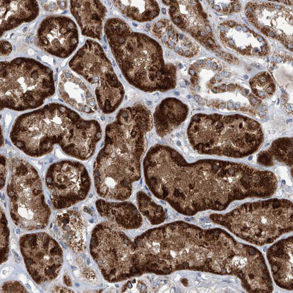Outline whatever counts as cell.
Segmentation results:
<instances>
[{
	"instance_id": "d590c367",
	"label": "cell",
	"mask_w": 293,
	"mask_h": 293,
	"mask_svg": "<svg viewBox=\"0 0 293 293\" xmlns=\"http://www.w3.org/2000/svg\"><path fill=\"white\" fill-rule=\"evenodd\" d=\"M250 102H251L253 105H258V104L261 102L260 100H259L258 99H256V97L252 96H250Z\"/></svg>"
},
{
	"instance_id": "8fae6325",
	"label": "cell",
	"mask_w": 293,
	"mask_h": 293,
	"mask_svg": "<svg viewBox=\"0 0 293 293\" xmlns=\"http://www.w3.org/2000/svg\"><path fill=\"white\" fill-rule=\"evenodd\" d=\"M20 246L27 271L38 285L56 279L63 263V253L50 235L38 233L23 235Z\"/></svg>"
},
{
	"instance_id": "7dc6e473",
	"label": "cell",
	"mask_w": 293,
	"mask_h": 293,
	"mask_svg": "<svg viewBox=\"0 0 293 293\" xmlns=\"http://www.w3.org/2000/svg\"><path fill=\"white\" fill-rule=\"evenodd\" d=\"M226 88H227V85H221V89H222L223 90H225L226 89Z\"/></svg>"
},
{
	"instance_id": "277c9868",
	"label": "cell",
	"mask_w": 293,
	"mask_h": 293,
	"mask_svg": "<svg viewBox=\"0 0 293 293\" xmlns=\"http://www.w3.org/2000/svg\"><path fill=\"white\" fill-rule=\"evenodd\" d=\"M105 32L110 47L126 81L145 92L175 88L176 69L166 63L161 45L145 33L137 32L123 20L110 18Z\"/></svg>"
},
{
	"instance_id": "ba28073f",
	"label": "cell",
	"mask_w": 293,
	"mask_h": 293,
	"mask_svg": "<svg viewBox=\"0 0 293 293\" xmlns=\"http://www.w3.org/2000/svg\"><path fill=\"white\" fill-rule=\"evenodd\" d=\"M69 66L93 87L97 105L104 114L117 111L123 102L124 88L99 43L88 39L70 60Z\"/></svg>"
},
{
	"instance_id": "ab89813d",
	"label": "cell",
	"mask_w": 293,
	"mask_h": 293,
	"mask_svg": "<svg viewBox=\"0 0 293 293\" xmlns=\"http://www.w3.org/2000/svg\"><path fill=\"white\" fill-rule=\"evenodd\" d=\"M233 107H234V103H233V102H229L228 103V109H231L233 108Z\"/></svg>"
},
{
	"instance_id": "603a6c76",
	"label": "cell",
	"mask_w": 293,
	"mask_h": 293,
	"mask_svg": "<svg viewBox=\"0 0 293 293\" xmlns=\"http://www.w3.org/2000/svg\"><path fill=\"white\" fill-rule=\"evenodd\" d=\"M137 205L140 213L148 219L152 225H158L164 221L163 207L158 205L145 192L137 194Z\"/></svg>"
},
{
	"instance_id": "ac0fdd59",
	"label": "cell",
	"mask_w": 293,
	"mask_h": 293,
	"mask_svg": "<svg viewBox=\"0 0 293 293\" xmlns=\"http://www.w3.org/2000/svg\"><path fill=\"white\" fill-rule=\"evenodd\" d=\"M189 113L188 106L175 97H168L155 108L153 123L155 131L161 137L172 133L186 119Z\"/></svg>"
},
{
	"instance_id": "44dd1931",
	"label": "cell",
	"mask_w": 293,
	"mask_h": 293,
	"mask_svg": "<svg viewBox=\"0 0 293 293\" xmlns=\"http://www.w3.org/2000/svg\"><path fill=\"white\" fill-rule=\"evenodd\" d=\"M57 227L61 236L73 252L83 251L86 230L83 217L75 210H63L57 215Z\"/></svg>"
},
{
	"instance_id": "d6a6232c",
	"label": "cell",
	"mask_w": 293,
	"mask_h": 293,
	"mask_svg": "<svg viewBox=\"0 0 293 293\" xmlns=\"http://www.w3.org/2000/svg\"><path fill=\"white\" fill-rule=\"evenodd\" d=\"M54 293H73L71 290L63 288H56Z\"/></svg>"
},
{
	"instance_id": "d4e9b609",
	"label": "cell",
	"mask_w": 293,
	"mask_h": 293,
	"mask_svg": "<svg viewBox=\"0 0 293 293\" xmlns=\"http://www.w3.org/2000/svg\"><path fill=\"white\" fill-rule=\"evenodd\" d=\"M266 152L269 160L273 156L279 158L284 161L292 163L293 158V138H282L277 139L273 143L270 148Z\"/></svg>"
},
{
	"instance_id": "ee69618b",
	"label": "cell",
	"mask_w": 293,
	"mask_h": 293,
	"mask_svg": "<svg viewBox=\"0 0 293 293\" xmlns=\"http://www.w3.org/2000/svg\"><path fill=\"white\" fill-rule=\"evenodd\" d=\"M215 78L216 81L220 82L221 81V76H220L219 75H216L215 76Z\"/></svg>"
},
{
	"instance_id": "9a60e30c",
	"label": "cell",
	"mask_w": 293,
	"mask_h": 293,
	"mask_svg": "<svg viewBox=\"0 0 293 293\" xmlns=\"http://www.w3.org/2000/svg\"><path fill=\"white\" fill-rule=\"evenodd\" d=\"M59 91L64 102L76 111L91 114L97 110L96 100L84 82L68 70L61 72Z\"/></svg>"
},
{
	"instance_id": "5b68a950",
	"label": "cell",
	"mask_w": 293,
	"mask_h": 293,
	"mask_svg": "<svg viewBox=\"0 0 293 293\" xmlns=\"http://www.w3.org/2000/svg\"><path fill=\"white\" fill-rule=\"evenodd\" d=\"M187 136L192 147L198 153L233 158L254 153L264 142L259 122L239 115H195Z\"/></svg>"
},
{
	"instance_id": "5bb4252c",
	"label": "cell",
	"mask_w": 293,
	"mask_h": 293,
	"mask_svg": "<svg viewBox=\"0 0 293 293\" xmlns=\"http://www.w3.org/2000/svg\"><path fill=\"white\" fill-rule=\"evenodd\" d=\"M162 1L170 6V17L176 27L189 33L206 48L215 50L212 29L199 1Z\"/></svg>"
},
{
	"instance_id": "f546056e",
	"label": "cell",
	"mask_w": 293,
	"mask_h": 293,
	"mask_svg": "<svg viewBox=\"0 0 293 293\" xmlns=\"http://www.w3.org/2000/svg\"><path fill=\"white\" fill-rule=\"evenodd\" d=\"M13 51L12 45L7 41L2 40L1 41V56H7Z\"/></svg>"
},
{
	"instance_id": "f6af8a7d",
	"label": "cell",
	"mask_w": 293,
	"mask_h": 293,
	"mask_svg": "<svg viewBox=\"0 0 293 293\" xmlns=\"http://www.w3.org/2000/svg\"><path fill=\"white\" fill-rule=\"evenodd\" d=\"M235 108L237 110H239L240 108V105L239 102L236 103V105H235Z\"/></svg>"
},
{
	"instance_id": "60d3db41",
	"label": "cell",
	"mask_w": 293,
	"mask_h": 293,
	"mask_svg": "<svg viewBox=\"0 0 293 293\" xmlns=\"http://www.w3.org/2000/svg\"><path fill=\"white\" fill-rule=\"evenodd\" d=\"M287 5H293V1H281Z\"/></svg>"
},
{
	"instance_id": "3957f363",
	"label": "cell",
	"mask_w": 293,
	"mask_h": 293,
	"mask_svg": "<svg viewBox=\"0 0 293 293\" xmlns=\"http://www.w3.org/2000/svg\"><path fill=\"white\" fill-rule=\"evenodd\" d=\"M102 137L99 121L85 120L57 103L20 116L10 134L13 144L30 157L44 156L59 146L66 155L82 161L92 157Z\"/></svg>"
},
{
	"instance_id": "1f68e13d",
	"label": "cell",
	"mask_w": 293,
	"mask_h": 293,
	"mask_svg": "<svg viewBox=\"0 0 293 293\" xmlns=\"http://www.w3.org/2000/svg\"><path fill=\"white\" fill-rule=\"evenodd\" d=\"M63 282L66 286L71 287L72 286V281L68 274H65L63 276Z\"/></svg>"
},
{
	"instance_id": "f907efd6",
	"label": "cell",
	"mask_w": 293,
	"mask_h": 293,
	"mask_svg": "<svg viewBox=\"0 0 293 293\" xmlns=\"http://www.w3.org/2000/svg\"><path fill=\"white\" fill-rule=\"evenodd\" d=\"M244 78H245V79H248V75H245V76H244Z\"/></svg>"
},
{
	"instance_id": "2e32d148",
	"label": "cell",
	"mask_w": 293,
	"mask_h": 293,
	"mask_svg": "<svg viewBox=\"0 0 293 293\" xmlns=\"http://www.w3.org/2000/svg\"><path fill=\"white\" fill-rule=\"evenodd\" d=\"M70 9L82 34L100 41L107 9L100 1H71Z\"/></svg>"
},
{
	"instance_id": "4316f807",
	"label": "cell",
	"mask_w": 293,
	"mask_h": 293,
	"mask_svg": "<svg viewBox=\"0 0 293 293\" xmlns=\"http://www.w3.org/2000/svg\"><path fill=\"white\" fill-rule=\"evenodd\" d=\"M1 293H27V291L20 283L10 281L3 284L1 288Z\"/></svg>"
},
{
	"instance_id": "b9f144b4",
	"label": "cell",
	"mask_w": 293,
	"mask_h": 293,
	"mask_svg": "<svg viewBox=\"0 0 293 293\" xmlns=\"http://www.w3.org/2000/svg\"><path fill=\"white\" fill-rule=\"evenodd\" d=\"M234 88V86L233 84L229 85L228 86V90H233Z\"/></svg>"
},
{
	"instance_id": "f35d334b",
	"label": "cell",
	"mask_w": 293,
	"mask_h": 293,
	"mask_svg": "<svg viewBox=\"0 0 293 293\" xmlns=\"http://www.w3.org/2000/svg\"><path fill=\"white\" fill-rule=\"evenodd\" d=\"M273 60L275 61L276 63H280L283 62V59L282 57H277L275 58V59H274V60H273Z\"/></svg>"
},
{
	"instance_id": "d6986e66",
	"label": "cell",
	"mask_w": 293,
	"mask_h": 293,
	"mask_svg": "<svg viewBox=\"0 0 293 293\" xmlns=\"http://www.w3.org/2000/svg\"><path fill=\"white\" fill-rule=\"evenodd\" d=\"M96 206L100 216L119 228L135 230L143 224L141 213L132 203H113L99 200L96 201Z\"/></svg>"
},
{
	"instance_id": "7bdbcfd3",
	"label": "cell",
	"mask_w": 293,
	"mask_h": 293,
	"mask_svg": "<svg viewBox=\"0 0 293 293\" xmlns=\"http://www.w3.org/2000/svg\"><path fill=\"white\" fill-rule=\"evenodd\" d=\"M242 30L243 32H248L249 29L246 26H243L242 27Z\"/></svg>"
},
{
	"instance_id": "9c48e42d",
	"label": "cell",
	"mask_w": 293,
	"mask_h": 293,
	"mask_svg": "<svg viewBox=\"0 0 293 293\" xmlns=\"http://www.w3.org/2000/svg\"><path fill=\"white\" fill-rule=\"evenodd\" d=\"M89 248L91 257L108 282L138 276L134 242L117 226L108 222L97 225L91 234Z\"/></svg>"
},
{
	"instance_id": "74e56055",
	"label": "cell",
	"mask_w": 293,
	"mask_h": 293,
	"mask_svg": "<svg viewBox=\"0 0 293 293\" xmlns=\"http://www.w3.org/2000/svg\"><path fill=\"white\" fill-rule=\"evenodd\" d=\"M210 68H211V69L213 70V71H216V70H217L218 69V64L216 63V62H212L211 65H210Z\"/></svg>"
},
{
	"instance_id": "f5cc1de1",
	"label": "cell",
	"mask_w": 293,
	"mask_h": 293,
	"mask_svg": "<svg viewBox=\"0 0 293 293\" xmlns=\"http://www.w3.org/2000/svg\"><path fill=\"white\" fill-rule=\"evenodd\" d=\"M252 159V156H250V157L249 158V160H251Z\"/></svg>"
},
{
	"instance_id": "836d02e7",
	"label": "cell",
	"mask_w": 293,
	"mask_h": 293,
	"mask_svg": "<svg viewBox=\"0 0 293 293\" xmlns=\"http://www.w3.org/2000/svg\"><path fill=\"white\" fill-rule=\"evenodd\" d=\"M245 264V261L243 260V259H237L236 260H235V264H236L237 266L242 267Z\"/></svg>"
},
{
	"instance_id": "816d5d0a",
	"label": "cell",
	"mask_w": 293,
	"mask_h": 293,
	"mask_svg": "<svg viewBox=\"0 0 293 293\" xmlns=\"http://www.w3.org/2000/svg\"><path fill=\"white\" fill-rule=\"evenodd\" d=\"M162 11L163 12L164 14H166V12H165V9H163V10H162Z\"/></svg>"
},
{
	"instance_id": "f1b7e54d",
	"label": "cell",
	"mask_w": 293,
	"mask_h": 293,
	"mask_svg": "<svg viewBox=\"0 0 293 293\" xmlns=\"http://www.w3.org/2000/svg\"><path fill=\"white\" fill-rule=\"evenodd\" d=\"M7 166H6V159L4 156H1V189L4 188L7 176Z\"/></svg>"
},
{
	"instance_id": "4fadbf2b",
	"label": "cell",
	"mask_w": 293,
	"mask_h": 293,
	"mask_svg": "<svg viewBox=\"0 0 293 293\" xmlns=\"http://www.w3.org/2000/svg\"><path fill=\"white\" fill-rule=\"evenodd\" d=\"M36 44L52 56L65 59L79 44L78 27L71 18L51 15L42 21L36 33Z\"/></svg>"
},
{
	"instance_id": "c3c4849f",
	"label": "cell",
	"mask_w": 293,
	"mask_h": 293,
	"mask_svg": "<svg viewBox=\"0 0 293 293\" xmlns=\"http://www.w3.org/2000/svg\"><path fill=\"white\" fill-rule=\"evenodd\" d=\"M219 108H220V109H221V110L225 109V105H224V104H223V105H220Z\"/></svg>"
},
{
	"instance_id": "e575fe53",
	"label": "cell",
	"mask_w": 293,
	"mask_h": 293,
	"mask_svg": "<svg viewBox=\"0 0 293 293\" xmlns=\"http://www.w3.org/2000/svg\"><path fill=\"white\" fill-rule=\"evenodd\" d=\"M221 292L222 293H234L236 291L234 289L231 288V287H226V288H223L221 290Z\"/></svg>"
},
{
	"instance_id": "7402d4cb",
	"label": "cell",
	"mask_w": 293,
	"mask_h": 293,
	"mask_svg": "<svg viewBox=\"0 0 293 293\" xmlns=\"http://www.w3.org/2000/svg\"><path fill=\"white\" fill-rule=\"evenodd\" d=\"M125 17L139 23L148 22L160 14L156 1H112Z\"/></svg>"
},
{
	"instance_id": "bcb514c9",
	"label": "cell",
	"mask_w": 293,
	"mask_h": 293,
	"mask_svg": "<svg viewBox=\"0 0 293 293\" xmlns=\"http://www.w3.org/2000/svg\"><path fill=\"white\" fill-rule=\"evenodd\" d=\"M212 92L214 93H216L218 92V88L217 87H215L212 88Z\"/></svg>"
},
{
	"instance_id": "7c38bea8",
	"label": "cell",
	"mask_w": 293,
	"mask_h": 293,
	"mask_svg": "<svg viewBox=\"0 0 293 293\" xmlns=\"http://www.w3.org/2000/svg\"><path fill=\"white\" fill-rule=\"evenodd\" d=\"M246 14L250 22L262 33L278 39L293 51V11L267 2H249Z\"/></svg>"
},
{
	"instance_id": "681fc988",
	"label": "cell",
	"mask_w": 293,
	"mask_h": 293,
	"mask_svg": "<svg viewBox=\"0 0 293 293\" xmlns=\"http://www.w3.org/2000/svg\"><path fill=\"white\" fill-rule=\"evenodd\" d=\"M288 109L290 110V111H292V107L291 105H289L288 106Z\"/></svg>"
},
{
	"instance_id": "8992f818",
	"label": "cell",
	"mask_w": 293,
	"mask_h": 293,
	"mask_svg": "<svg viewBox=\"0 0 293 293\" xmlns=\"http://www.w3.org/2000/svg\"><path fill=\"white\" fill-rule=\"evenodd\" d=\"M55 93L54 72L39 61L21 57L1 62V110L36 109Z\"/></svg>"
},
{
	"instance_id": "4dcf8cb0",
	"label": "cell",
	"mask_w": 293,
	"mask_h": 293,
	"mask_svg": "<svg viewBox=\"0 0 293 293\" xmlns=\"http://www.w3.org/2000/svg\"><path fill=\"white\" fill-rule=\"evenodd\" d=\"M68 2L66 1H58V5L60 10H65L68 8Z\"/></svg>"
},
{
	"instance_id": "6da1fadb",
	"label": "cell",
	"mask_w": 293,
	"mask_h": 293,
	"mask_svg": "<svg viewBox=\"0 0 293 293\" xmlns=\"http://www.w3.org/2000/svg\"><path fill=\"white\" fill-rule=\"evenodd\" d=\"M143 170L154 196L187 214L222 207L224 203L242 198L245 190L243 165L207 159L188 163L167 146H151Z\"/></svg>"
},
{
	"instance_id": "52a82bcc",
	"label": "cell",
	"mask_w": 293,
	"mask_h": 293,
	"mask_svg": "<svg viewBox=\"0 0 293 293\" xmlns=\"http://www.w3.org/2000/svg\"><path fill=\"white\" fill-rule=\"evenodd\" d=\"M7 194L11 217L17 227L29 231L47 227L51 210L40 177L31 164L18 158L12 160Z\"/></svg>"
},
{
	"instance_id": "7a4b0ae2",
	"label": "cell",
	"mask_w": 293,
	"mask_h": 293,
	"mask_svg": "<svg viewBox=\"0 0 293 293\" xmlns=\"http://www.w3.org/2000/svg\"><path fill=\"white\" fill-rule=\"evenodd\" d=\"M151 113L143 104L120 110L106 127L105 143L93 166L94 187L105 200L123 201L141 178L146 136L152 129Z\"/></svg>"
},
{
	"instance_id": "83f0119b",
	"label": "cell",
	"mask_w": 293,
	"mask_h": 293,
	"mask_svg": "<svg viewBox=\"0 0 293 293\" xmlns=\"http://www.w3.org/2000/svg\"><path fill=\"white\" fill-rule=\"evenodd\" d=\"M40 3L44 10L48 12H56L59 9L58 1H40Z\"/></svg>"
},
{
	"instance_id": "cb8c5ba5",
	"label": "cell",
	"mask_w": 293,
	"mask_h": 293,
	"mask_svg": "<svg viewBox=\"0 0 293 293\" xmlns=\"http://www.w3.org/2000/svg\"><path fill=\"white\" fill-rule=\"evenodd\" d=\"M253 93L262 99L271 95L276 90L275 85L268 73L262 72L256 75L250 81Z\"/></svg>"
},
{
	"instance_id": "8d00e7d4",
	"label": "cell",
	"mask_w": 293,
	"mask_h": 293,
	"mask_svg": "<svg viewBox=\"0 0 293 293\" xmlns=\"http://www.w3.org/2000/svg\"><path fill=\"white\" fill-rule=\"evenodd\" d=\"M221 75L222 77L230 78L231 76V73L230 72H223L221 73Z\"/></svg>"
},
{
	"instance_id": "ffe728a7",
	"label": "cell",
	"mask_w": 293,
	"mask_h": 293,
	"mask_svg": "<svg viewBox=\"0 0 293 293\" xmlns=\"http://www.w3.org/2000/svg\"><path fill=\"white\" fill-rule=\"evenodd\" d=\"M1 36L5 32L29 23L38 17L39 4L36 1H4L1 2Z\"/></svg>"
},
{
	"instance_id": "484cf974",
	"label": "cell",
	"mask_w": 293,
	"mask_h": 293,
	"mask_svg": "<svg viewBox=\"0 0 293 293\" xmlns=\"http://www.w3.org/2000/svg\"><path fill=\"white\" fill-rule=\"evenodd\" d=\"M10 231L4 212L1 209V264L7 260L9 252Z\"/></svg>"
},
{
	"instance_id": "e0dca14e",
	"label": "cell",
	"mask_w": 293,
	"mask_h": 293,
	"mask_svg": "<svg viewBox=\"0 0 293 293\" xmlns=\"http://www.w3.org/2000/svg\"><path fill=\"white\" fill-rule=\"evenodd\" d=\"M151 32L168 48L182 57L192 58L200 53L197 42L181 32L167 19L158 20L152 24Z\"/></svg>"
},
{
	"instance_id": "30bf717a",
	"label": "cell",
	"mask_w": 293,
	"mask_h": 293,
	"mask_svg": "<svg viewBox=\"0 0 293 293\" xmlns=\"http://www.w3.org/2000/svg\"><path fill=\"white\" fill-rule=\"evenodd\" d=\"M46 185L55 208H68L86 199L91 180L86 167L78 161L62 160L48 169Z\"/></svg>"
}]
</instances>
